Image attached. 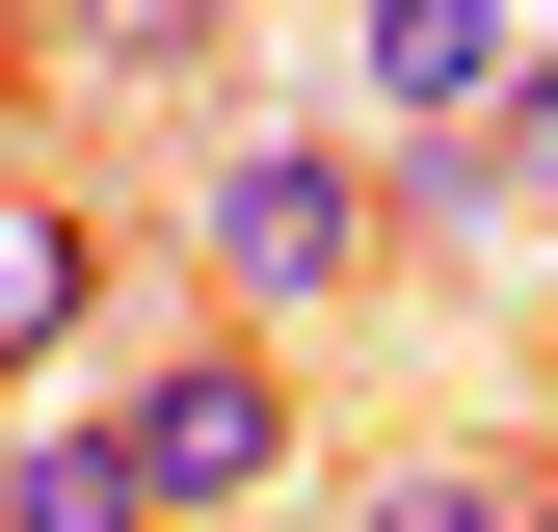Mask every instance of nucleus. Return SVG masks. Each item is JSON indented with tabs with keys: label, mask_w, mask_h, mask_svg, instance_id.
Returning <instances> with one entry per match:
<instances>
[{
	"label": "nucleus",
	"mask_w": 558,
	"mask_h": 532,
	"mask_svg": "<svg viewBox=\"0 0 558 532\" xmlns=\"http://www.w3.org/2000/svg\"><path fill=\"white\" fill-rule=\"evenodd\" d=\"M107 186H53V160H0V373H53V347H81V319H107Z\"/></svg>",
	"instance_id": "5"
},
{
	"label": "nucleus",
	"mask_w": 558,
	"mask_h": 532,
	"mask_svg": "<svg viewBox=\"0 0 558 532\" xmlns=\"http://www.w3.org/2000/svg\"><path fill=\"white\" fill-rule=\"evenodd\" d=\"M0 532H160V480H133L107 399H81V426H0Z\"/></svg>",
	"instance_id": "6"
},
{
	"label": "nucleus",
	"mask_w": 558,
	"mask_h": 532,
	"mask_svg": "<svg viewBox=\"0 0 558 532\" xmlns=\"http://www.w3.org/2000/svg\"><path fill=\"white\" fill-rule=\"evenodd\" d=\"M478 160H506V214H558V27H532V81L478 107Z\"/></svg>",
	"instance_id": "8"
},
{
	"label": "nucleus",
	"mask_w": 558,
	"mask_h": 532,
	"mask_svg": "<svg viewBox=\"0 0 558 532\" xmlns=\"http://www.w3.org/2000/svg\"><path fill=\"white\" fill-rule=\"evenodd\" d=\"M532 27L558 0H345V81H373V133H478L532 81Z\"/></svg>",
	"instance_id": "3"
},
{
	"label": "nucleus",
	"mask_w": 558,
	"mask_h": 532,
	"mask_svg": "<svg viewBox=\"0 0 558 532\" xmlns=\"http://www.w3.org/2000/svg\"><path fill=\"white\" fill-rule=\"evenodd\" d=\"M373 266H399L373 133H214V160H186V293H214V319H266V347H293V319H345Z\"/></svg>",
	"instance_id": "1"
},
{
	"label": "nucleus",
	"mask_w": 558,
	"mask_h": 532,
	"mask_svg": "<svg viewBox=\"0 0 558 532\" xmlns=\"http://www.w3.org/2000/svg\"><path fill=\"white\" fill-rule=\"evenodd\" d=\"M345 532H558V480H532V452H373Z\"/></svg>",
	"instance_id": "7"
},
{
	"label": "nucleus",
	"mask_w": 558,
	"mask_h": 532,
	"mask_svg": "<svg viewBox=\"0 0 558 532\" xmlns=\"http://www.w3.org/2000/svg\"><path fill=\"white\" fill-rule=\"evenodd\" d=\"M0 53H27L53 107H186L240 53V0H0Z\"/></svg>",
	"instance_id": "4"
},
{
	"label": "nucleus",
	"mask_w": 558,
	"mask_h": 532,
	"mask_svg": "<svg viewBox=\"0 0 558 532\" xmlns=\"http://www.w3.org/2000/svg\"><path fill=\"white\" fill-rule=\"evenodd\" d=\"M107 426H133V480H160V532H240L293 480V347H266V319H186V347L107 373Z\"/></svg>",
	"instance_id": "2"
}]
</instances>
